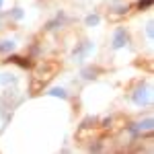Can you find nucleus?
Returning a JSON list of instances; mask_svg holds the SVG:
<instances>
[{
  "label": "nucleus",
  "instance_id": "20e7f679",
  "mask_svg": "<svg viewBox=\"0 0 154 154\" xmlns=\"http://www.w3.org/2000/svg\"><path fill=\"white\" fill-rule=\"evenodd\" d=\"M86 23H88V25H95V23H99V17H88V19H86Z\"/></svg>",
  "mask_w": 154,
  "mask_h": 154
},
{
  "label": "nucleus",
  "instance_id": "f03ea898",
  "mask_svg": "<svg viewBox=\"0 0 154 154\" xmlns=\"http://www.w3.org/2000/svg\"><path fill=\"white\" fill-rule=\"evenodd\" d=\"M12 48H14V43H12V41H2L0 51H6V49H12Z\"/></svg>",
  "mask_w": 154,
  "mask_h": 154
},
{
  "label": "nucleus",
  "instance_id": "f257e3e1",
  "mask_svg": "<svg viewBox=\"0 0 154 154\" xmlns=\"http://www.w3.org/2000/svg\"><path fill=\"white\" fill-rule=\"evenodd\" d=\"M123 37H125V33H123V31H119L117 37H115V48H121V45H123Z\"/></svg>",
  "mask_w": 154,
  "mask_h": 154
},
{
  "label": "nucleus",
  "instance_id": "39448f33",
  "mask_svg": "<svg viewBox=\"0 0 154 154\" xmlns=\"http://www.w3.org/2000/svg\"><path fill=\"white\" fill-rule=\"evenodd\" d=\"M51 95H60V97H64V91H58V88H54V91H51Z\"/></svg>",
  "mask_w": 154,
  "mask_h": 154
},
{
  "label": "nucleus",
  "instance_id": "7ed1b4c3",
  "mask_svg": "<svg viewBox=\"0 0 154 154\" xmlns=\"http://www.w3.org/2000/svg\"><path fill=\"white\" fill-rule=\"evenodd\" d=\"M152 4V0H140V8H148Z\"/></svg>",
  "mask_w": 154,
  "mask_h": 154
},
{
  "label": "nucleus",
  "instance_id": "423d86ee",
  "mask_svg": "<svg viewBox=\"0 0 154 154\" xmlns=\"http://www.w3.org/2000/svg\"><path fill=\"white\" fill-rule=\"evenodd\" d=\"M0 4H2V0H0Z\"/></svg>",
  "mask_w": 154,
  "mask_h": 154
}]
</instances>
